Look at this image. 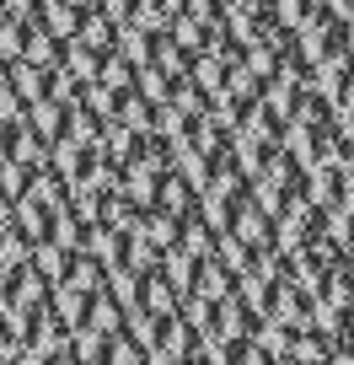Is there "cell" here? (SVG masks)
<instances>
[{
  "label": "cell",
  "mask_w": 354,
  "mask_h": 365,
  "mask_svg": "<svg viewBox=\"0 0 354 365\" xmlns=\"http://www.w3.org/2000/svg\"><path fill=\"white\" fill-rule=\"evenodd\" d=\"M0 365H354V0H0Z\"/></svg>",
  "instance_id": "1"
}]
</instances>
